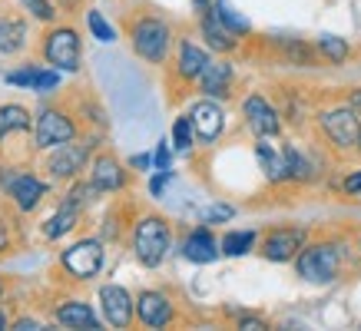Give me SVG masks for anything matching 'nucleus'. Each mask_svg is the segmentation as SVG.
Instances as JSON below:
<instances>
[{"mask_svg":"<svg viewBox=\"0 0 361 331\" xmlns=\"http://www.w3.org/2000/svg\"><path fill=\"white\" fill-rule=\"evenodd\" d=\"M169 245H173V229L163 216H142L133 229V255L136 262L146 265V268H156L163 265V258L169 255Z\"/></svg>","mask_w":361,"mask_h":331,"instance_id":"obj_1","label":"nucleus"},{"mask_svg":"<svg viewBox=\"0 0 361 331\" xmlns=\"http://www.w3.org/2000/svg\"><path fill=\"white\" fill-rule=\"evenodd\" d=\"M295 272L308 285H329L341 272V245L338 242H305L295 255Z\"/></svg>","mask_w":361,"mask_h":331,"instance_id":"obj_2","label":"nucleus"},{"mask_svg":"<svg viewBox=\"0 0 361 331\" xmlns=\"http://www.w3.org/2000/svg\"><path fill=\"white\" fill-rule=\"evenodd\" d=\"M130 40H133V50L136 56H142L146 63H166V56H169V46H173V30H169V23L163 17H153V13H146L140 20L130 23Z\"/></svg>","mask_w":361,"mask_h":331,"instance_id":"obj_3","label":"nucleus"},{"mask_svg":"<svg viewBox=\"0 0 361 331\" xmlns=\"http://www.w3.org/2000/svg\"><path fill=\"white\" fill-rule=\"evenodd\" d=\"M318 126L322 132L329 136V143L335 149H358V139H361V120L355 116L348 103L345 106H331V110H322L318 113Z\"/></svg>","mask_w":361,"mask_h":331,"instance_id":"obj_4","label":"nucleus"},{"mask_svg":"<svg viewBox=\"0 0 361 331\" xmlns=\"http://www.w3.org/2000/svg\"><path fill=\"white\" fill-rule=\"evenodd\" d=\"M60 262H63V268L73 278L90 282V278H97L99 268H103V242H99V239H80V242H73L70 249H63Z\"/></svg>","mask_w":361,"mask_h":331,"instance_id":"obj_5","label":"nucleus"},{"mask_svg":"<svg viewBox=\"0 0 361 331\" xmlns=\"http://www.w3.org/2000/svg\"><path fill=\"white\" fill-rule=\"evenodd\" d=\"M47 63H54L60 73H77L80 70V37L70 27H56L44 40Z\"/></svg>","mask_w":361,"mask_h":331,"instance_id":"obj_6","label":"nucleus"},{"mask_svg":"<svg viewBox=\"0 0 361 331\" xmlns=\"http://www.w3.org/2000/svg\"><path fill=\"white\" fill-rule=\"evenodd\" d=\"M37 149H56L63 143L77 139V123L70 120L63 110H44L37 116V130H33Z\"/></svg>","mask_w":361,"mask_h":331,"instance_id":"obj_7","label":"nucleus"},{"mask_svg":"<svg viewBox=\"0 0 361 331\" xmlns=\"http://www.w3.org/2000/svg\"><path fill=\"white\" fill-rule=\"evenodd\" d=\"M302 249H305V229H298V225L269 229L262 239V255L269 262H292Z\"/></svg>","mask_w":361,"mask_h":331,"instance_id":"obj_8","label":"nucleus"},{"mask_svg":"<svg viewBox=\"0 0 361 331\" xmlns=\"http://www.w3.org/2000/svg\"><path fill=\"white\" fill-rule=\"evenodd\" d=\"M189 120H192V130H196V139L206 146L216 143L222 136V130H226V110L212 96L192 103L189 106Z\"/></svg>","mask_w":361,"mask_h":331,"instance_id":"obj_9","label":"nucleus"},{"mask_svg":"<svg viewBox=\"0 0 361 331\" xmlns=\"http://www.w3.org/2000/svg\"><path fill=\"white\" fill-rule=\"evenodd\" d=\"M242 116L249 123V130L259 136V139H269V136H279L282 130V120H279V110L262 96V93H252V96L242 99Z\"/></svg>","mask_w":361,"mask_h":331,"instance_id":"obj_10","label":"nucleus"},{"mask_svg":"<svg viewBox=\"0 0 361 331\" xmlns=\"http://www.w3.org/2000/svg\"><path fill=\"white\" fill-rule=\"evenodd\" d=\"M99 308L113 328H130L133 315H136V298L123 285H103L99 288Z\"/></svg>","mask_w":361,"mask_h":331,"instance_id":"obj_11","label":"nucleus"},{"mask_svg":"<svg viewBox=\"0 0 361 331\" xmlns=\"http://www.w3.org/2000/svg\"><path fill=\"white\" fill-rule=\"evenodd\" d=\"M173 315H176L173 298L166 295V292L149 288V292H140V295H136V318H140V325H146V328H166V325L173 321Z\"/></svg>","mask_w":361,"mask_h":331,"instance_id":"obj_12","label":"nucleus"},{"mask_svg":"<svg viewBox=\"0 0 361 331\" xmlns=\"http://www.w3.org/2000/svg\"><path fill=\"white\" fill-rule=\"evenodd\" d=\"M90 146L93 143H63V146H56V153L50 156V163H47L50 176L54 179L77 176L80 169L87 166V159H90Z\"/></svg>","mask_w":361,"mask_h":331,"instance_id":"obj_13","label":"nucleus"},{"mask_svg":"<svg viewBox=\"0 0 361 331\" xmlns=\"http://www.w3.org/2000/svg\"><path fill=\"white\" fill-rule=\"evenodd\" d=\"M183 255H186L189 262H196V265H209V262H216V258L222 255V245L212 239L209 225H202V229H192L186 235V242H183Z\"/></svg>","mask_w":361,"mask_h":331,"instance_id":"obj_14","label":"nucleus"},{"mask_svg":"<svg viewBox=\"0 0 361 331\" xmlns=\"http://www.w3.org/2000/svg\"><path fill=\"white\" fill-rule=\"evenodd\" d=\"M199 89L212 99H226L232 93V63L226 60H209L202 77H199Z\"/></svg>","mask_w":361,"mask_h":331,"instance_id":"obj_15","label":"nucleus"},{"mask_svg":"<svg viewBox=\"0 0 361 331\" xmlns=\"http://www.w3.org/2000/svg\"><path fill=\"white\" fill-rule=\"evenodd\" d=\"M199 30H202V40H206V46H212L216 54H232V50L239 46V33H232L229 27H226V23L216 17V11H209L206 17H202Z\"/></svg>","mask_w":361,"mask_h":331,"instance_id":"obj_16","label":"nucleus"},{"mask_svg":"<svg viewBox=\"0 0 361 331\" xmlns=\"http://www.w3.org/2000/svg\"><path fill=\"white\" fill-rule=\"evenodd\" d=\"M206 63H209V54L199 44H192V40H183V44H179V54H176V73H179V80L196 83V80L202 77Z\"/></svg>","mask_w":361,"mask_h":331,"instance_id":"obj_17","label":"nucleus"},{"mask_svg":"<svg viewBox=\"0 0 361 331\" xmlns=\"http://www.w3.org/2000/svg\"><path fill=\"white\" fill-rule=\"evenodd\" d=\"M93 182H97L99 192H120V189H126V169L113 156H97V163H93Z\"/></svg>","mask_w":361,"mask_h":331,"instance_id":"obj_18","label":"nucleus"},{"mask_svg":"<svg viewBox=\"0 0 361 331\" xmlns=\"http://www.w3.org/2000/svg\"><path fill=\"white\" fill-rule=\"evenodd\" d=\"M56 321L63 328H90V331H99V318L93 315L87 301H66L56 308Z\"/></svg>","mask_w":361,"mask_h":331,"instance_id":"obj_19","label":"nucleus"},{"mask_svg":"<svg viewBox=\"0 0 361 331\" xmlns=\"http://www.w3.org/2000/svg\"><path fill=\"white\" fill-rule=\"evenodd\" d=\"M11 196H13V202H17L23 212H30V209H37V206H40V199L47 196V186L40 182V179H33V176H17L11 182Z\"/></svg>","mask_w":361,"mask_h":331,"instance_id":"obj_20","label":"nucleus"},{"mask_svg":"<svg viewBox=\"0 0 361 331\" xmlns=\"http://www.w3.org/2000/svg\"><path fill=\"white\" fill-rule=\"evenodd\" d=\"M255 156H259V166L269 182H285L288 179V169H285V153L272 149L269 143H255Z\"/></svg>","mask_w":361,"mask_h":331,"instance_id":"obj_21","label":"nucleus"},{"mask_svg":"<svg viewBox=\"0 0 361 331\" xmlns=\"http://www.w3.org/2000/svg\"><path fill=\"white\" fill-rule=\"evenodd\" d=\"M80 212L83 209H77V206H70V202H60V209L47 219V225H44V232H47V239H63L70 229H77V219H80Z\"/></svg>","mask_w":361,"mask_h":331,"instance_id":"obj_22","label":"nucleus"},{"mask_svg":"<svg viewBox=\"0 0 361 331\" xmlns=\"http://www.w3.org/2000/svg\"><path fill=\"white\" fill-rule=\"evenodd\" d=\"M285 169H288V179H295V182H308V179H315V166H312V159H308L298 146H285Z\"/></svg>","mask_w":361,"mask_h":331,"instance_id":"obj_23","label":"nucleus"},{"mask_svg":"<svg viewBox=\"0 0 361 331\" xmlns=\"http://www.w3.org/2000/svg\"><path fill=\"white\" fill-rule=\"evenodd\" d=\"M315 50L325 56L331 66H341L345 60H348V54H351L348 40H345V37H335V33H322V37L315 40Z\"/></svg>","mask_w":361,"mask_h":331,"instance_id":"obj_24","label":"nucleus"},{"mask_svg":"<svg viewBox=\"0 0 361 331\" xmlns=\"http://www.w3.org/2000/svg\"><path fill=\"white\" fill-rule=\"evenodd\" d=\"M23 40H27V27L13 17H0V54L7 56L13 50H20Z\"/></svg>","mask_w":361,"mask_h":331,"instance_id":"obj_25","label":"nucleus"},{"mask_svg":"<svg viewBox=\"0 0 361 331\" xmlns=\"http://www.w3.org/2000/svg\"><path fill=\"white\" fill-rule=\"evenodd\" d=\"M279 46H282V54L288 63H298V66H315V46L302 44L295 37H279Z\"/></svg>","mask_w":361,"mask_h":331,"instance_id":"obj_26","label":"nucleus"},{"mask_svg":"<svg viewBox=\"0 0 361 331\" xmlns=\"http://www.w3.org/2000/svg\"><path fill=\"white\" fill-rule=\"evenodd\" d=\"M255 232L252 229H242V232H226L222 235V255H232V258H239V255H249L255 249Z\"/></svg>","mask_w":361,"mask_h":331,"instance_id":"obj_27","label":"nucleus"},{"mask_svg":"<svg viewBox=\"0 0 361 331\" xmlns=\"http://www.w3.org/2000/svg\"><path fill=\"white\" fill-rule=\"evenodd\" d=\"M30 126V113L23 110V106H0V139L7 136V132H20Z\"/></svg>","mask_w":361,"mask_h":331,"instance_id":"obj_28","label":"nucleus"},{"mask_svg":"<svg viewBox=\"0 0 361 331\" xmlns=\"http://www.w3.org/2000/svg\"><path fill=\"white\" fill-rule=\"evenodd\" d=\"M212 11H216V17H219L226 27H229L232 33H249L252 30V23L242 17V13L232 11V4L229 0H212Z\"/></svg>","mask_w":361,"mask_h":331,"instance_id":"obj_29","label":"nucleus"},{"mask_svg":"<svg viewBox=\"0 0 361 331\" xmlns=\"http://www.w3.org/2000/svg\"><path fill=\"white\" fill-rule=\"evenodd\" d=\"M192 143H196V130H192V120H189V113H186V116H179L173 123V146L179 153H189Z\"/></svg>","mask_w":361,"mask_h":331,"instance_id":"obj_30","label":"nucleus"},{"mask_svg":"<svg viewBox=\"0 0 361 331\" xmlns=\"http://www.w3.org/2000/svg\"><path fill=\"white\" fill-rule=\"evenodd\" d=\"M87 27H90V33L97 37L99 44H113V40H116V30L106 23V17H103L99 11H90L87 13Z\"/></svg>","mask_w":361,"mask_h":331,"instance_id":"obj_31","label":"nucleus"},{"mask_svg":"<svg viewBox=\"0 0 361 331\" xmlns=\"http://www.w3.org/2000/svg\"><path fill=\"white\" fill-rule=\"evenodd\" d=\"M232 216H235V209H232V206L216 202V206H209V209L202 212V225H222V222H229Z\"/></svg>","mask_w":361,"mask_h":331,"instance_id":"obj_32","label":"nucleus"},{"mask_svg":"<svg viewBox=\"0 0 361 331\" xmlns=\"http://www.w3.org/2000/svg\"><path fill=\"white\" fill-rule=\"evenodd\" d=\"M60 87V70H37V80H33V89L37 93H54Z\"/></svg>","mask_w":361,"mask_h":331,"instance_id":"obj_33","label":"nucleus"},{"mask_svg":"<svg viewBox=\"0 0 361 331\" xmlns=\"http://www.w3.org/2000/svg\"><path fill=\"white\" fill-rule=\"evenodd\" d=\"M20 4L33 13V17H37V20H44V23H50L56 17V11H54V4H50V0H20Z\"/></svg>","mask_w":361,"mask_h":331,"instance_id":"obj_34","label":"nucleus"},{"mask_svg":"<svg viewBox=\"0 0 361 331\" xmlns=\"http://www.w3.org/2000/svg\"><path fill=\"white\" fill-rule=\"evenodd\" d=\"M33 80H37V70H33V66H27V70H11V73H7V83H13V87L33 89Z\"/></svg>","mask_w":361,"mask_h":331,"instance_id":"obj_35","label":"nucleus"},{"mask_svg":"<svg viewBox=\"0 0 361 331\" xmlns=\"http://www.w3.org/2000/svg\"><path fill=\"white\" fill-rule=\"evenodd\" d=\"M169 179H173V173H169V169H159V173L149 179V196H163V189L169 186Z\"/></svg>","mask_w":361,"mask_h":331,"instance_id":"obj_36","label":"nucleus"},{"mask_svg":"<svg viewBox=\"0 0 361 331\" xmlns=\"http://www.w3.org/2000/svg\"><path fill=\"white\" fill-rule=\"evenodd\" d=\"M169 159H173V153H169V139H163L153 153V166L156 169H169Z\"/></svg>","mask_w":361,"mask_h":331,"instance_id":"obj_37","label":"nucleus"},{"mask_svg":"<svg viewBox=\"0 0 361 331\" xmlns=\"http://www.w3.org/2000/svg\"><path fill=\"white\" fill-rule=\"evenodd\" d=\"M341 189H345L348 196H358L361 199V169L348 173V176H345V182H341Z\"/></svg>","mask_w":361,"mask_h":331,"instance_id":"obj_38","label":"nucleus"},{"mask_svg":"<svg viewBox=\"0 0 361 331\" xmlns=\"http://www.w3.org/2000/svg\"><path fill=\"white\" fill-rule=\"evenodd\" d=\"M239 328H245V331H262V328H269L262 318H255V315H242L239 318Z\"/></svg>","mask_w":361,"mask_h":331,"instance_id":"obj_39","label":"nucleus"},{"mask_svg":"<svg viewBox=\"0 0 361 331\" xmlns=\"http://www.w3.org/2000/svg\"><path fill=\"white\" fill-rule=\"evenodd\" d=\"M130 166H133V169H149V166H153V156H146V153L133 156V159H130Z\"/></svg>","mask_w":361,"mask_h":331,"instance_id":"obj_40","label":"nucleus"},{"mask_svg":"<svg viewBox=\"0 0 361 331\" xmlns=\"http://www.w3.org/2000/svg\"><path fill=\"white\" fill-rule=\"evenodd\" d=\"M348 106L355 110V116L361 120V89H351V93H348Z\"/></svg>","mask_w":361,"mask_h":331,"instance_id":"obj_41","label":"nucleus"},{"mask_svg":"<svg viewBox=\"0 0 361 331\" xmlns=\"http://www.w3.org/2000/svg\"><path fill=\"white\" fill-rule=\"evenodd\" d=\"M13 331H40V321H33V318H20L17 325H13Z\"/></svg>","mask_w":361,"mask_h":331,"instance_id":"obj_42","label":"nucleus"},{"mask_svg":"<svg viewBox=\"0 0 361 331\" xmlns=\"http://www.w3.org/2000/svg\"><path fill=\"white\" fill-rule=\"evenodd\" d=\"M7 245H11V235H7V222L0 219V252H4Z\"/></svg>","mask_w":361,"mask_h":331,"instance_id":"obj_43","label":"nucleus"},{"mask_svg":"<svg viewBox=\"0 0 361 331\" xmlns=\"http://www.w3.org/2000/svg\"><path fill=\"white\" fill-rule=\"evenodd\" d=\"M196 4V11H199V17H206L209 11H212V0H192Z\"/></svg>","mask_w":361,"mask_h":331,"instance_id":"obj_44","label":"nucleus"},{"mask_svg":"<svg viewBox=\"0 0 361 331\" xmlns=\"http://www.w3.org/2000/svg\"><path fill=\"white\" fill-rule=\"evenodd\" d=\"M7 328V311H0V331Z\"/></svg>","mask_w":361,"mask_h":331,"instance_id":"obj_45","label":"nucleus"},{"mask_svg":"<svg viewBox=\"0 0 361 331\" xmlns=\"http://www.w3.org/2000/svg\"><path fill=\"white\" fill-rule=\"evenodd\" d=\"M0 295H4V282H0Z\"/></svg>","mask_w":361,"mask_h":331,"instance_id":"obj_46","label":"nucleus"},{"mask_svg":"<svg viewBox=\"0 0 361 331\" xmlns=\"http://www.w3.org/2000/svg\"><path fill=\"white\" fill-rule=\"evenodd\" d=\"M358 153H361V139H358Z\"/></svg>","mask_w":361,"mask_h":331,"instance_id":"obj_47","label":"nucleus"},{"mask_svg":"<svg viewBox=\"0 0 361 331\" xmlns=\"http://www.w3.org/2000/svg\"><path fill=\"white\" fill-rule=\"evenodd\" d=\"M358 252H361V239H358Z\"/></svg>","mask_w":361,"mask_h":331,"instance_id":"obj_48","label":"nucleus"}]
</instances>
